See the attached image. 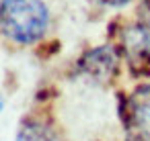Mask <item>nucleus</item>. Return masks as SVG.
I'll return each mask as SVG.
<instances>
[{
    "instance_id": "1",
    "label": "nucleus",
    "mask_w": 150,
    "mask_h": 141,
    "mask_svg": "<svg viewBox=\"0 0 150 141\" xmlns=\"http://www.w3.org/2000/svg\"><path fill=\"white\" fill-rule=\"evenodd\" d=\"M0 29L19 45H33L50 29V8L43 0H0Z\"/></svg>"
},
{
    "instance_id": "2",
    "label": "nucleus",
    "mask_w": 150,
    "mask_h": 141,
    "mask_svg": "<svg viewBox=\"0 0 150 141\" xmlns=\"http://www.w3.org/2000/svg\"><path fill=\"white\" fill-rule=\"evenodd\" d=\"M119 37L132 66H140L142 70L150 68V0L140 2L136 21L125 25Z\"/></svg>"
},
{
    "instance_id": "3",
    "label": "nucleus",
    "mask_w": 150,
    "mask_h": 141,
    "mask_svg": "<svg viewBox=\"0 0 150 141\" xmlns=\"http://www.w3.org/2000/svg\"><path fill=\"white\" fill-rule=\"evenodd\" d=\"M125 141H150V84H140L121 100Z\"/></svg>"
},
{
    "instance_id": "4",
    "label": "nucleus",
    "mask_w": 150,
    "mask_h": 141,
    "mask_svg": "<svg viewBox=\"0 0 150 141\" xmlns=\"http://www.w3.org/2000/svg\"><path fill=\"white\" fill-rule=\"evenodd\" d=\"M117 68H119V51L111 43L93 47L78 59V72L101 84L111 82L117 74Z\"/></svg>"
},
{
    "instance_id": "5",
    "label": "nucleus",
    "mask_w": 150,
    "mask_h": 141,
    "mask_svg": "<svg viewBox=\"0 0 150 141\" xmlns=\"http://www.w3.org/2000/svg\"><path fill=\"white\" fill-rule=\"evenodd\" d=\"M15 141H64V137L56 123L45 114H29L21 123Z\"/></svg>"
},
{
    "instance_id": "6",
    "label": "nucleus",
    "mask_w": 150,
    "mask_h": 141,
    "mask_svg": "<svg viewBox=\"0 0 150 141\" xmlns=\"http://www.w3.org/2000/svg\"><path fill=\"white\" fill-rule=\"evenodd\" d=\"M101 2H103L105 6H113V8H117V6H123V4H127L129 0H101Z\"/></svg>"
},
{
    "instance_id": "7",
    "label": "nucleus",
    "mask_w": 150,
    "mask_h": 141,
    "mask_svg": "<svg viewBox=\"0 0 150 141\" xmlns=\"http://www.w3.org/2000/svg\"><path fill=\"white\" fill-rule=\"evenodd\" d=\"M2 106H4V100H2V96H0V110H2Z\"/></svg>"
}]
</instances>
